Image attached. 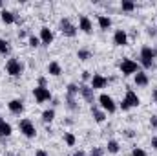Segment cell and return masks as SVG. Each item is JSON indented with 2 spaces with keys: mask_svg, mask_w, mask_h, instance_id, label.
Instances as JSON below:
<instances>
[{
  "mask_svg": "<svg viewBox=\"0 0 157 156\" xmlns=\"http://www.w3.org/2000/svg\"><path fill=\"white\" fill-rule=\"evenodd\" d=\"M40 42L42 44H46V46H49L51 42H53V31L48 28V26H44V28H40Z\"/></svg>",
  "mask_w": 157,
  "mask_h": 156,
  "instance_id": "obj_12",
  "label": "cell"
},
{
  "mask_svg": "<svg viewBox=\"0 0 157 156\" xmlns=\"http://www.w3.org/2000/svg\"><path fill=\"white\" fill-rule=\"evenodd\" d=\"M121 9L126 11V13H130V11L135 9V2H132V0H122V2H121Z\"/></svg>",
  "mask_w": 157,
  "mask_h": 156,
  "instance_id": "obj_23",
  "label": "cell"
},
{
  "mask_svg": "<svg viewBox=\"0 0 157 156\" xmlns=\"http://www.w3.org/2000/svg\"><path fill=\"white\" fill-rule=\"evenodd\" d=\"M102 154H104V149H101V147H93L88 156H102Z\"/></svg>",
  "mask_w": 157,
  "mask_h": 156,
  "instance_id": "obj_30",
  "label": "cell"
},
{
  "mask_svg": "<svg viewBox=\"0 0 157 156\" xmlns=\"http://www.w3.org/2000/svg\"><path fill=\"white\" fill-rule=\"evenodd\" d=\"M7 109H9V112H13V114H20V112L24 110V101H22V99H11V101L7 103Z\"/></svg>",
  "mask_w": 157,
  "mask_h": 156,
  "instance_id": "obj_14",
  "label": "cell"
},
{
  "mask_svg": "<svg viewBox=\"0 0 157 156\" xmlns=\"http://www.w3.org/2000/svg\"><path fill=\"white\" fill-rule=\"evenodd\" d=\"M91 114H93V119H95L97 123H102V121L106 119V112L101 110V109H97V107H91Z\"/></svg>",
  "mask_w": 157,
  "mask_h": 156,
  "instance_id": "obj_20",
  "label": "cell"
},
{
  "mask_svg": "<svg viewBox=\"0 0 157 156\" xmlns=\"http://www.w3.org/2000/svg\"><path fill=\"white\" fill-rule=\"evenodd\" d=\"M78 92H80V96L84 97V101L86 103H93V97H95V90L91 88V86H88V84H80L78 86Z\"/></svg>",
  "mask_w": 157,
  "mask_h": 156,
  "instance_id": "obj_10",
  "label": "cell"
},
{
  "mask_svg": "<svg viewBox=\"0 0 157 156\" xmlns=\"http://www.w3.org/2000/svg\"><path fill=\"white\" fill-rule=\"evenodd\" d=\"M152 149H155V151H157V136L152 138Z\"/></svg>",
  "mask_w": 157,
  "mask_h": 156,
  "instance_id": "obj_36",
  "label": "cell"
},
{
  "mask_svg": "<svg viewBox=\"0 0 157 156\" xmlns=\"http://www.w3.org/2000/svg\"><path fill=\"white\" fill-rule=\"evenodd\" d=\"M77 57H78V61H88V59H91V51L82 48V50L77 51Z\"/></svg>",
  "mask_w": 157,
  "mask_h": 156,
  "instance_id": "obj_24",
  "label": "cell"
},
{
  "mask_svg": "<svg viewBox=\"0 0 157 156\" xmlns=\"http://www.w3.org/2000/svg\"><path fill=\"white\" fill-rule=\"evenodd\" d=\"M97 22H99V28H101L102 31H106V30L112 28V18L106 17V15H99V17H97Z\"/></svg>",
  "mask_w": 157,
  "mask_h": 156,
  "instance_id": "obj_17",
  "label": "cell"
},
{
  "mask_svg": "<svg viewBox=\"0 0 157 156\" xmlns=\"http://www.w3.org/2000/svg\"><path fill=\"white\" fill-rule=\"evenodd\" d=\"M119 68H121L122 76H135L139 72V64L135 61H132V59H122L121 64H119Z\"/></svg>",
  "mask_w": 157,
  "mask_h": 156,
  "instance_id": "obj_3",
  "label": "cell"
},
{
  "mask_svg": "<svg viewBox=\"0 0 157 156\" xmlns=\"http://www.w3.org/2000/svg\"><path fill=\"white\" fill-rule=\"evenodd\" d=\"M155 30H157V28H155Z\"/></svg>",
  "mask_w": 157,
  "mask_h": 156,
  "instance_id": "obj_46",
  "label": "cell"
},
{
  "mask_svg": "<svg viewBox=\"0 0 157 156\" xmlns=\"http://www.w3.org/2000/svg\"><path fill=\"white\" fill-rule=\"evenodd\" d=\"M133 83L137 84V86H148V83H150V79H148V76L144 74V72H137L135 76H133Z\"/></svg>",
  "mask_w": 157,
  "mask_h": 156,
  "instance_id": "obj_16",
  "label": "cell"
},
{
  "mask_svg": "<svg viewBox=\"0 0 157 156\" xmlns=\"http://www.w3.org/2000/svg\"><path fill=\"white\" fill-rule=\"evenodd\" d=\"M33 96H35L37 103H46V101L51 99L49 88H44V86H35V88H33Z\"/></svg>",
  "mask_w": 157,
  "mask_h": 156,
  "instance_id": "obj_7",
  "label": "cell"
},
{
  "mask_svg": "<svg viewBox=\"0 0 157 156\" xmlns=\"http://www.w3.org/2000/svg\"><path fill=\"white\" fill-rule=\"evenodd\" d=\"M64 142H66V145H68V147H73V145H75V142H77V138H75L71 132H64Z\"/></svg>",
  "mask_w": 157,
  "mask_h": 156,
  "instance_id": "obj_25",
  "label": "cell"
},
{
  "mask_svg": "<svg viewBox=\"0 0 157 156\" xmlns=\"http://www.w3.org/2000/svg\"><path fill=\"white\" fill-rule=\"evenodd\" d=\"M66 90H68V96L75 97V96L78 94V84H75V83H70V84L66 86Z\"/></svg>",
  "mask_w": 157,
  "mask_h": 156,
  "instance_id": "obj_26",
  "label": "cell"
},
{
  "mask_svg": "<svg viewBox=\"0 0 157 156\" xmlns=\"http://www.w3.org/2000/svg\"><path fill=\"white\" fill-rule=\"evenodd\" d=\"M60 31H62L64 37H75L77 35V26H73L71 20L68 17H64V18H60Z\"/></svg>",
  "mask_w": 157,
  "mask_h": 156,
  "instance_id": "obj_6",
  "label": "cell"
},
{
  "mask_svg": "<svg viewBox=\"0 0 157 156\" xmlns=\"http://www.w3.org/2000/svg\"><path fill=\"white\" fill-rule=\"evenodd\" d=\"M0 53H2V55L9 53V42L6 39H0Z\"/></svg>",
  "mask_w": 157,
  "mask_h": 156,
  "instance_id": "obj_28",
  "label": "cell"
},
{
  "mask_svg": "<svg viewBox=\"0 0 157 156\" xmlns=\"http://www.w3.org/2000/svg\"><path fill=\"white\" fill-rule=\"evenodd\" d=\"M106 149H108V153L117 154L119 151H121V145H119V142H115V140H110V142H108V145H106Z\"/></svg>",
  "mask_w": 157,
  "mask_h": 156,
  "instance_id": "obj_22",
  "label": "cell"
},
{
  "mask_svg": "<svg viewBox=\"0 0 157 156\" xmlns=\"http://www.w3.org/2000/svg\"><path fill=\"white\" fill-rule=\"evenodd\" d=\"M155 50H157V48H155Z\"/></svg>",
  "mask_w": 157,
  "mask_h": 156,
  "instance_id": "obj_45",
  "label": "cell"
},
{
  "mask_svg": "<svg viewBox=\"0 0 157 156\" xmlns=\"http://www.w3.org/2000/svg\"><path fill=\"white\" fill-rule=\"evenodd\" d=\"M121 110H130V107H128L124 101H121Z\"/></svg>",
  "mask_w": 157,
  "mask_h": 156,
  "instance_id": "obj_37",
  "label": "cell"
},
{
  "mask_svg": "<svg viewBox=\"0 0 157 156\" xmlns=\"http://www.w3.org/2000/svg\"><path fill=\"white\" fill-rule=\"evenodd\" d=\"M99 105H101V109H102L104 112H108V114H113V112L117 110L115 101H113L108 94H101V96H99Z\"/></svg>",
  "mask_w": 157,
  "mask_h": 156,
  "instance_id": "obj_5",
  "label": "cell"
},
{
  "mask_svg": "<svg viewBox=\"0 0 157 156\" xmlns=\"http://www.w3.org/2000/svg\"><path fill=\"white\" fill-rule=\"evenodd\" d=\"M132 156H148V154H146L144 149H141V147H133V149H132Z\"/></svg>",
  "mask_w": 157,
  "mask_h": 156,
  "instance_id": "obj_29",
  "label": "cell"
},
{
  "mask_svg": "<svg viewBox=\"0 0 157 156\" xmlns=\"http://www.w3.org/2000/svg\"><path fill=\"white\" fill-rule=\"evenodd\" d=\"M113 44L115 46H126L128 44V35H126L124 30H117L113 33Z\"/></svg>",
  "mask_w": 157,
  "mask_h": 156,
  "instance_id": "obj_13",
  "label": "cell"
},
{
  "mask_svg": "<svg viewBox=\"0 0 157 156\" xmlns=\"http://www.w3.org/2000/svg\"><path fill=\"white\" fill-rule=\"evenodd\" d=\"M122 101H124V103H126L130 109H133V107H139V105H141V99H139V96H137V94H135L132 88H128V90H126V96H124V99H122Z\"/></svg>",
  "mask_w": 157,
  "mask_h": 156,
  "instance_id": "obj_8",
  "label": "cell"
},
{
  "mask_svg": "<svg viewBox=\"0 0 157 156\" xmlns=\"http://www.w3.org/2000/svg\"><path fill=\"white\" fill-rule=\"evenodd\" d=\"M82 81H91V76H90V72H82Z\"/></svg>",
  "mask_w": 157,
  "mask_h": 156,
  "instance_id": "obj_35",
  "label": "cell"
},
{
  "mask_svg": "<svg viewBox=\"0 0 157 156\" xmlns=\"http://www.w3.org/2000/svg\"><path fill=\"white\" fill-rule=\"evenodd\" d=\"M106 84H108V77H104V76H101V74H93L91 76V88L93 90H101V88H106Z\"/></svg>",
  "mask_w": 157,
  "mask_h": 156,
  "instance_id": "obj_9",
  "label": "cell"
},
{
  "mask_svg": "<svg viewBox=\"0 0 157 156\" xmlns=\"http://www.w3.org/2000/svg\"><path fill=\"white\" fill-rule=\"evenodd\" d=\"M48 74L57 77V76H60V74H62V66H60L57 61H53V63H49V64H48Z\"/></svg>",
  "mask_w": 157,
  "mask_h": 156,
  "instance_id": "obj_18",
  "label": "cell"
},
{
  "mask_svg": "<svg viewBox=\"0 0 157 156\" xmlns=\"http://www.w3.org/2000/svg\"><path fill=\"white\" fill-rule=\"evenodd\" d=\"M73 156H86V153H84V151H75Z\"/></svg>",
  "mask_w": 157,
  "mask_h": 156,
  "instance_id": "obj_40",
  "label": "cell"
},
{
  "mask_svg": "<svg viewBox=\"0 0 157 156\" xmlns=\"http://www.w3.org/2000/svg\"><path fill=\"white\" fill-rule=\"evenodd\" d=\"M0 18H2L4 24H15L17 22V15L13 11H9V9H2L0 11Z\"/></svg>",
  "mask_w": 157,
  "mask_h": 156,
  "instance_id": "obj_15",
  "label": "cell"
},
{
  "mask_svg": "<svg viewBox=\"0 0 157 156\" xmlns=\"http://www.w3.org/2000/svg\"><path fill=\"white\" fill-rule=\"evenodd\" d=\"M35 156H48V154H46V151H42V149H39V151L35 153Z\"/></svg>",
  "mask_w": 157,
  "mask_h": 156,
  "instance_id": "obj_38",
  "label": "cell"
},
{
  "mask_svg": "<svg viewBox=\"0 0 157 156\" xmlns=\"http://www.w3.org/2000/svg\"><path fill=\"white\" fill-rule=\"evenodd\" d=\"M46 84H48V81H46V77H39V86H44V88H48Z\"/></svg>",
  "mask_w": 157,
  "mask_h": 156,
  "instance_id": "obj_34",
  "label": "cell"
},
{
  "mask_svg": "<svg viewBox=\"0 0 157 156\" xmlns=\"http://www.w3.org/2000/svg\"><path fill=\"white\" fill-rule=\"evenodd\" d=\"M0 121H2V116H0Z\"/></svg>",
  "mask_w": 157,
  "mask_h": 156,
  "instance_id": "obj_43",
  "label": "cell"
},
{
  "mask_svg": "<svg viewBox=\"0 0 157 156\" xmlns=\"http://www.w3.org/2000/svg\"><path fill=\"white\" fill-rule=\"evenodd\" d=\"M157 57V50L155 48H152V46H143L141 48V55H139V59H141V66L143 68H152L154 66V59Z\"/></svg>",
  "mask_w": 157,
  "mask_h": 156,
  "instance_id": "obj_1",
  "label": "cell"
},
{
  "mask_svg": "<svg viewBox=\"0 0 157 156\" xmlns=\"http://www.w3.org/2000/svg\"><path fill=\"white\" fill-rule=\"evenodd\" d=\"M152 96H154V101L157 103V90H154V94H152Z\"/></svg>",
  "mask_w": 157,
  "mask_h": 156,
  "instance_id": "obj_41",
  "label": "cell"
},
{
  "mask_svg": "<svg viewBox=\"0 0 157 156\" xmlns=\"http://www.w3.org/2000/svg\"><path fill=\"white\" fill-rule=\"evenodd\" d=\"M26 35H28V33H26V31H24V30H20V31H18V39H24V37H26Z\"/></svg>",
  "mask_w": 157,
  "mask_h": 156,
  "instance_id": "obj_39",
  "label": "cell"
},
{
  "mask_svg": "<svg viewBox=\"0 0 157 156\" xmlns=\"http://www.w3.org/2000/svg\"><path fill=\"white\" fill-rule=\"evenodd\" d=\"M2 7H4V2H2V0H0V9H2Z\"/></svg>",
  "mask_w": 157,
  "mask_h": 156,
  "instance_id": "obj_42",
  "label": "cell"
},
{
  "mask_svg": "<svg viewBox=\"0 0 157 156\" xmlns=\"http://www.w3.org/2000/svg\"><path fill=\"white\" fill-rule=\"evenodd\" d=\"M29 46H31V48L40 46V39H39V37H35V35H29Z\"/></svg>",
  "mask_w": 157,
  "mask_h": 156,
  "instance_id": "obj_31",
  "label": "cell"
},
{
  "mask_svg": "<svg viewBox=\"0 0 157 156\" xmlns=\"http://www.w3.org/2000/svg\"><path fill=\"white\" fill-rule=\"evenodd\" d=\"M55 119V110L53 109H46L44 112H42V121L44 123H51Z\"/></svg>",
  "mask_w": 157,
  "mask_h": 156,
  "instance_id": "obj_21",
  "label": "cell"
},
{
  "mask_svg": "<svg viewBox=\"0 0 157 156\" xmlns=\"http://www.w3.org/2000/svg\"><path fill=\"white\" fill-rule=\"evenodd\" d=\"M78 30L84 31L86 35H90V33L93 31V24H91V20H90L86 15H82V17L78 18Z\"/></svg>",
  "mask_w": 157,
  "mask_h": 156,
  "instance_id": "obj_11",
  "label": "cell"
},
{
  "mask_svg": "<svg viewBox=\"0 0 157 156\" xmlns=\"http://www.w3.org/2000/svg\"><path fill=\"white\" fill-rule=\"evenodd\" d=\"M70 156H73V154H70Z\"/></svg>",
  "mask_w": 157,
  "mask_h": 156,
  "instance_id": "obj_44",
  "label": "cell"
},
{
  "mask_svg": "<svg viewBox=\"0 0 157 156\" xmlns=\"http://www.w3.org/2000/svg\"><path fill=\"white\" fill-rule=\"evenodd\" d=\"M18 129H20V132H22L26 138H35V136H37V129H35L33 121H31V119H28V117L20 119V123H18Z\"/></svg>",
  "mask_w": 157,
  "mask_h": 156,
  "instance_id": "obj_4",
  "label": "cell"
},
{
  "mask_svg": "<svg viewBox=\"0 0 157 156\" xmlns=\"http://www.w3.org/2000/svg\"><path fill=\"white\" fill-rule=\"evenodd\" d=\"M11 132H13L11 125H9L6 119H2V121H0V136H2V138H9Z\"/></svg>",
  "mask_w": 157,
  "mask_h": 156,
  "instance_id": "obj_19",
  "label": "cell"
},
{
  "mask_svg": "<svg viewBox=\"0 0 157 156\" xmlns=\"http://www.w3.org/2000/svg\"><path fill=\"white\" fill-rule=\"evenodd\" d=\"M6 72H7L11 77H20L22 72H24V64H22L17 57H13V59H9V61L6 63Z\"/></svg>",
  "mask_w": 157,
  "mask_h": 156,
  "instance_id": "obj_2",
  "label": "cell"
},
{
  "mask_svg": "<svg viewBox=\"0 0 157 156\" xmlns=\"http://www.w3.org/2000/svg\"><path fill=\"white\" fill-rule=\"evenodd\" d=\"M66 107H68L70 110H77V101H75V97L66 96Z\"/></svg>",
  "mask_w": 157,
  "mask_h": 156,
  "instance_id": "obj_27",
  "label": "cell"
},
{
  "mask_svg": "<svg viewBox=\"0 0 157 156\" xmlns=\"http://www.w3.org/2000/svg\"><path fill=\"white\" fill-rule=\"evenodd\" d=\"M124 136H126V138H133V136H135V132H133L132 129H126V130H124Z\"/></svg>",
  "mask_w": 157,
  "mask_h": 156,
  "instance_id": "obj_32",
  "label": "cell"
},
{
  "mask_svg": "<svg viewBox=\"0 0 157 156\" xmlns=\"http://www.w3.org/2000/svg\"><path fill=\"white\" fill-rule=\"evenodd\" d=\"M150 125H152V129H157V116L150 117Z\"/></svg>",
  "mask_w": 157,
  "mask_h": 156,
  "instance_id": "obj_33",
  "label": "cell"
}]
</instances>
